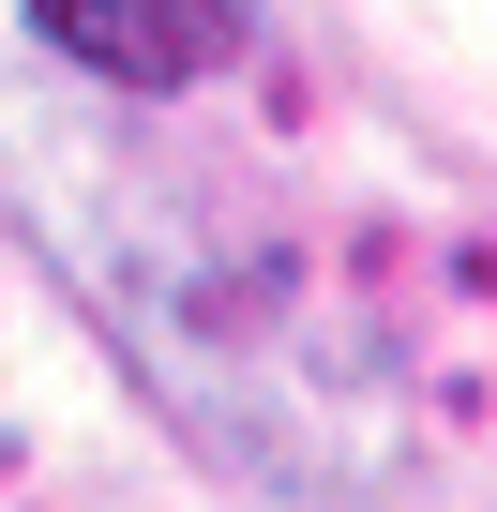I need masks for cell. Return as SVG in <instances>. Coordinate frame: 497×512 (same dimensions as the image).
Instances as JSON below:
<instances>
[{
	"label": "cell",
	"instance_id": "7a4b0ae2",
	"mask_svg": "<svg viewBox=\"0 0 497 512\" xmlns=\"http://www.w3.org/2000/svg\"><path fill=\"white\" fill-rule=\"evenodd\" d=\"M31 46L106 106H181L257 46V0H16Z\"/></svg>",
	"mask_w": 497,
	"mask_h": 512
},
{
	"label": "cell",
	"instance_id": "6da1fadb",
	"mask_svg": "<svg viewBox=\"0 0 497 512\" xmlns=\"http://www.w3.org/2000/svg\"><path fill=\"white\" fill-rule=\"evenodd\" d=\"M0 196L16 226L76 272L91 332L151 377V407L241 467L287 512H347L362 497V422L347 407V347L317 317V272L241 211L196 151L106 121V91H0Z\"/></svg>",
	"mask_w": 497,
	"mask_h": 512
}]
</instances>
